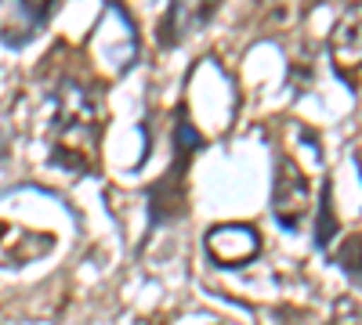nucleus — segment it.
Wrapping results in <instances>:
<instances>
[{"label":"nucleus","instance_id":"1","mask_svg":"<svg viewBox=\"0 0 362 325\" xmlns=\"http://www.w3.org/2000/svg\"><path fill=\"white\" fill-rule=\"evenodd\" d=\"M102 127L98 98L80 83H62L54 98V137H51V163L69 173L95 170V145Z\"/></svg>","mask_w":362,"mask_h":325},{"label":"nucleus","instance_id":"2","mask_svg":"<svg viewBox=\"0 0 362 325\" xmlns=\"http://www.w3.org/2000/svg\"><path fill=\"white\" fill-rule=\"evenodd\" d=\"M312 210V188H308V177L297 170L293 159H279L276 170V185H272V217L279 221V228L297 231L305 224Z\"/></svg>","mask_w":362,"mask_h":325},{"label":"nucleus","instance_id":"3","mask_svg":"<svg viewBox=\"0 0 362 325\" xmlns=\"http://www.w3.org/2000/svg\"><path fill=\"white\" fill-rule=\"evenodd\" d=\"M54 0H8L0 4V44L4 47H25L40 37V29L54 15Z\"/></svg>","mask_w":362,"mask_h":325},{"label":"nucleus","instance_id":"4","mask_svg":"<svg viewBox=\"0 0 362 325\" xmlns=\"http://www.w3.org/2000/svg\"><path fill=\"white\" fill-rule=\"evenodd\" d=\"M58 246L54 231H33L18 221H0V264L4 268H25Z\"/></svg>","mask_w":362,"mask_h":325},{"label":"nucleus","instance_id":"5","mask_svg":"<svg viewBox=\"0 0 362 325\" xmlns=\"http://www.w3.org/2000/svg\"><path fill=\"white\" fill-rule=\"evenodd\" d=\"M261 253V235L250 224H218L206 235V257L221 268H243Z\"/></svg>","mask_w":362,"mask_h":325},{"label":"nucleus","instance_id":"6","mask_svg":"<svg viewBox=\"0 0 362 325\" xmlns=\"http://www.w3.org/2000/svg\"><path fill=\"white\" fill-rule=\"evenodd\" d=\"M329 58H334L337 76L358 91V62H362V37H358V11H351V18L337 22L334 37H329Z\"/></svg>","mask_w":362,"mask_h":325},{"label":"nucleus","instance_id":"7","mask_svg":"<svg viewBox=\"0 0 362 325\" xmlns=\"http://www.w3.org/2000/svg\"><path fill=\"white\" fill-rule=\"evenodd\" d=\"M214 15V4H174L170 11H167V18L160 22V44L163 47H170V44H181L185 37H192L196 29Z\"/></svg>","mask_w":362,"mask_h":325},{"label":"nucleus","instance_id":"8","mask_svg":"<svg viewBox=\"0 0 362 325\" xmlns=\"http://www.w3.org/2000/svg\"><path fill=\"white\" fill-rule=\"evenodd\" d=\"M337 231V221H334V210H329V188L322 192V206H319V228H315V243L326 246L329 239H334Z\"/></svg>","mask_w":362,"mask_h":325}]
</instances>
